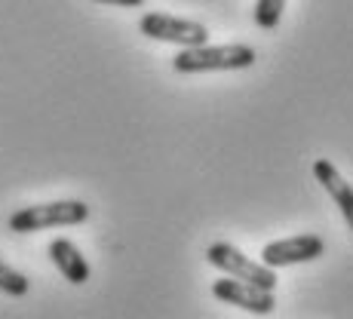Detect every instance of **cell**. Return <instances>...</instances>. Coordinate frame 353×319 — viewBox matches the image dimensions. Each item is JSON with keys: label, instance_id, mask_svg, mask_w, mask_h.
<instances>
[{"label": "cell", "instance_id": "5b68a950", "mask_svg": "<svg viewBox=\"0 0 353 319\" xmlns=\"http://www.w3.org/2000/svg\"><path fill=\"white\" fill-rule=\"evenodd\" d=\"M325 252V240L316 234H298L289 236V240H276L268 243L261 252V264L270 270H280V267H295V264H307L323 258Z\"/></svg>", "mask_w": 353, "mask_h": 319}, {"label": "cell", "instance_id": "7a4b0ae2", "mask_svg": "<svg viewBox=\"0 0 353 319\" xmlns=\"http://www.w3.org/2000/svg\"><path fill=\"white\" fill-rule=\"evenodd\" d=\"M90 218V206L83 200H56V203H37V206L16 209L10 215L12 234H34L46 227H74Z\"/></svg>", "mask_w": 353, "mask_h": 319}, {"label": "cell", "instance_id": "3957f363", "mask_svg": "<svg viewBox=\"0 0 353 319\" xmlns=\"http://www.w3.org/2000/svg\"><path fill=\"white\" fill-rule=\"evenodd\" d=\"M206 261L212 264V267H219L221 274H228L230 280L249 282V286H258L264 291L276 289V270L264 267L261 261H252V258L243 255L236 246H230V243H212V246L206 249Z\"/></svg>", "mask_w": 353, "mask_h": 319}, {"label": "cell", "instance_id": "9c48e42d", "mask_svg": "<svg viewBox=\"0 0 353 319\" xmlns=\"http://www.w3.org/2000/svg\"><path fill=\"white\" fill-rule=\"evenodd\" d=\"M283 10H286V0H258L252 19H255L258 28L270 31V28H276V25H280Z\"/></svg>", "mask_w": 353, "mask_h": 319}, {"label": "cell", "instance_id": "6da1fadb", "mask_svg": "<svg viewBox=\"0 0 353 319\" xmlns=\"http://www.w3.org/2000/svg\"><path fill=\"white\" fill-rule=\"evenodd\" d=\"M258 62V52L246 43H225V46H191L172 59L179 74H206V71H246Z\"/></svg>", "mask_w": 353, "mask_h": 319}, {"label": "cell", "instance_id": "ba28073f", "mask_svg": "<svg viewBox=\"0 0 353 319\" xmlns=\"http://www.w3.org/2000/svg\"><path fill=\"white\" fill-rule=\"evenodd\" d=\"M50 258L59 267V274H62L68 282H74V286H83V282L90 280V264H86L83 252H80L71 240H65V236L50 243Z\"/></svg>", "mask_w": 353, "mask_h": 319}, {"label": "cell", "instance_id": "8992f818", "mask_svg": "<svg viewBox=\"0 0 353 319\" xmlns=\"http://www.w3.org/2000/svg\"><path fill=\"white\" fill-rule=\"evenodd\" d=\"M212 295L225 304H234V307L246 310V313H255V316H270L276 310V295L274 291H264L258 286H249V282H240V280H215L212 282Z\"/></svg>", "mask_w": 353, "mask_h": 319}, {"label": "cell", "instance_id": "52a82bcc", "mask_svg": "<svg viewBox=\"0 0 353 319\" xmlns=\"http://www.w3.org/2000/svg\"><path fill=\"white\" fill-rule=\"evenodd\" d=\"M314 175H316V181L325 187V194L335 200V206L341 209L344 221H347L350 230H353V187L344 181V175L332 166V160H316L314 163Z\"/></svg>", "mask_w": 353, "mask_h": 319}, {"label": "cell", "instance_id": "8fae6325", "mask_svg": "<svg viewBox=\"0 0 353 319\" xmlns=\"http://www.w3.org/2000/svg\"><path fill=\"white\" fill-rule=\"evenodd\" d=\"M96 3H108V6H129V10H132V6H141L145 0H96Z\"/></svg>", "mask_w": 353, "mask_h": 319}, {"label": "cell", "instance_id": "277c9868", "mask_svg": "<svg viewBox=\"0 0 353 319\" xmlns=\"http://www.w3.org/2000/svg\"><path fill=\"white\" fill-rule=\"evenodd\" d=\"M139 31L151 40H163V43H175L181 50L209 43V28L194 19H179L169 12H145L139 19Z\"/></svg>", "mask_w": 353, "mask_h": 319}, {"label": "cell", "instance_id": "30bf717a", "mask_svg": "<svg viewBox=\"0 0 353 319\" xmlns=\"http://www.w3.org/2000/svg\"><path fill=\"white\" fill-rule=\"evenodd\" d=\"M28 289H31L28 276L19 274V270H12L10 264L0 261V291H3V295H10V298H25V295H28Z\"/></svg>", "mask_w": 353, "mask_h": 319}]
</instances>
